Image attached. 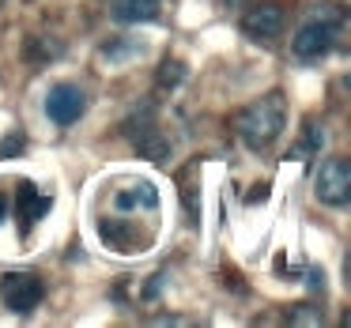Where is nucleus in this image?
Here are the masks:
<instances>
[{"instance_id": "1", "label": "nucleus", "mask_w": 351, "mask_h": 328, "mask_svg": "<svg viewBox=\"0 0 351 328\" xmlns=\"http://www.w3.org/2000/svg\"><path fill=\"white\" fill-rule=\"evenodd\" d=\"M283 121H287L283 94H265V99H257L253 106H245L242 114H238L234 129H238V136H242L245 147L261 151V147H268L283 132Z\"/></svg>"}, {"instance_id": "2", "label": "nucleus", "mask_w": 351, "mask_h": 328, "mask_svg": "<svg viewBox=\"0 0 351 328\" xmlns=\"http://www.w3.org/2000/svg\"><path fill=\"white\" fill-rule=\"evenodd\" d=\"M46 298V283L38 279L34 272H8L0 275V302L16 313H31L42 305Z\"/></svg>"}, {"instance_id": "3", "label": "nucleus", "mask_w": 351, "mask_h": 328, "mask_svg": "<svg viewBox=\"0 0 351 328\" xmlns=\"http://www.w3.org/2000/svg\"><path fill=\"white\" fill-rule=\"evenodd\" d=\"M313 192L325 204L343 207L351 200V162L348 159H325L317 177H313Z\"/></svg>"}, {"instance_id": "4", "label": "nucleus", "mask_w": 351, "mask_h": 328, "mask_svg": "<svg viewBox=\"0 0 351 328\" xmlns=\"http://www.w3.org/2000/svg\"><path fill=\"white\" fill-rule=\"evenodd\" d=\"M46 114L53 125H76L87 114V94L76 84H53L46 94Z\"/></svg>"}, {"instance_id": "5", "label": "nucleus", "mask_w": 351, "mask_h": 328, "mask_svg": "<svg viewBox=\"0 0 351 328\" xmlns=\"http://www.w3.org/2000/svg\"><path fill=\"white\" fill-rule=\"evenodd\" d=\"M332 38H336V27L321 23V19H306L302 27H298V34L291 38V49H295L298 61H321V57L332 49Z\"/></svg>"}, {"instance_id": "6", "label": "nucleus", "mask_w": 351, "mask_h": 328, "mask_svg": "<svg viewBox=\"0 0 351 328\" xmlns=\"http://www.w3.org/2000/svg\"><path fill=\"white\" fill-rule=\"evenodd\" d=\"M242 31L250 34L253 42H272L276 34L283 31V8L265 0V4H253L250 12L242 16Z\"/></svg>"}, {"instance_id": "7", "label": "nucleus", "mask_w": 351, "mask_h": 328, "mask_svg": "<svg viewBox=\"0 0 351 328\" xmlns=\"http://www.w3.org/2000/svg\"><path fill=\"white\" fill-rule=\"evenodd\" d=\"M49 207H53V200L42 197L31 181H19V234H31L42 223V215H49Z\"/></svg>"}, {"instance_id": "8", "label": "nucleus", "mask_w": 351, "mask_h": 328, "mask_svg": "<svg viewBox=\"0 0 351 328\" xmlns=\"http://www.w3.org/2000/svg\"><path fill=\"white\" fill-rule=\"evenodd\" d=\"M129 136H132V147L140 151V159H152V162L170 159V140L152 121H144L140 129H129Z\"/></svg>"}, {"instance_id": "9", "label": "nucleus", "mask_w": 351, "mask_h": 328, "mask_svg": "<svg viewBox=\"0 0 351 328\" xmlns=\"http://www.w3.org/2000/svg\"><path fill=\"white\" fill-rule=\"evenodd\" d=\"M110 16L117 23H155L159 19V0H114Z\"/></svg>"}, {"instance_id": "10", "label": "nucleus", "mask_w": 351, "mask_h": 328, "mask_svg": "<svg viewBox=\"0 0 351 328\" xmlns=\"http://www.w3.org/2000/svg\"><path fill=\"white\" fill-rule=\"evenodd\" d=\"M114 207L117 212H132V207H147V212H155L159 207V192H155V185H132V189H121L114 197Z\"/></svg>"}, {"instance_id": "11", "label": "nucleus", "mask_w": 351, "mask_h": 328, "mask_svg": "<svg viewBox=\"0 0 351 328\" xmlns=\"http://www.w3.org/2000/svg\"><path fill=\"white\" fill-rule=\"evenodd\" d=\"M23 147H27V136H23V132H8V136H4V140H0V162H8V159H16V155L19 151H23Z\"/></svg>"}, {"instance_id": "12", "label": "nucleus", "mask_w": 351, "mask_h": 328, "mask_svg": "<svg viewBox=\"0 0 351 328\" xmlns=\"http://www.w3.org/2000/svg\"><path fill=\"white\" fill-rule=\"evenodd\" d=\"M313 19H321V23H328V27L340 31L343 27V8L340 4H317V8H313Z\"/></svg>"}, {"instance_id": "13", "label": "nucleus", "mask_w": 351, "mask_h": 328, "mask_svg": "<svg viewBox=\"0 0 351 328\" xmlns=\"http://www.w3.org/2000/svg\"><path fill=\"white\" fill-rule=\"evenodd\" d=\"M291 317V325H321V310H313V305H295V310L287 313Z\"/></svg>"}, {"instance_id": "14", "label": "nucleus", "mask_w": 351, "mask_h": 328, "mask_svg": "<svg viewBox=\"0 0 351 328\" xmlns=\"http://www.w3.org/2000/svg\"><path fill=\"white\" fill-rule=\"evenodd\" d=\"M182 79H185L182 61H167V64H162V72H159V84L162 87H174V84H182Z\"/></svg>"}, {"instance_id": "15", "label": "nucleus", "mask_w": 351, "mask_h": 328, "mask_svg": "<svg viewBox=\"0 0 351 328\" xmlns=\"http://www.w3.org/2000/svg\"><path fill=\"white\" fill-rule=\"evenodd\" d=\"M321 144H325V132H321L313 121H306V147L302 151H321Z\"/></svg>"}, {"instance_id": "16", "label": "nucleus", "mask_w": 351, "mask_h": 328, "mask_svg": "<svg viewBox=\"0 0 351 328\" xmlns=\"http://www.w3.org/2000/svg\"><path fill=\"white\" fill-rule=\"evenodd\" d=\"M257 200H268V185H253V192L245 197V204H257Z\"/></svg>"}, {"instance_id": "17", "label": "nucleus", "mask_w": 351, "mask_h": 328, "mask_svg": "<svg viewBox=\"0 0 351 328\" xmlns=\"http://www.w3.org/2000/svg\"><path fill=\"white\" fill-rule=\"evenodd\" d=\"M8 219V197H4V192H0V223Z\"/></svg>"}]
</instances>
